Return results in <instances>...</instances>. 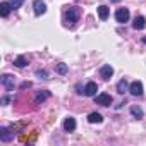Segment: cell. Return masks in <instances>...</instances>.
Wrapping results in <instances>:
<instances>
[{"label":"cell","mask_w":146,"mask_h":146,"mask_svg":"<svg viewBox=\"0 0 146 146\" xmlns=\"http://www.w3.org/2000/svg\"><path fill=\"white\" fill-rule=\"evenodd\" d=\"M79 16H81V9L79 7H67V11H65V24L69 28H72L78 23Z\"/></svg>","instance_id":"1"},{"label":"cell","mask_w":146,"mask_h":146,"mask_svg":"<svg viewBox=\"0 0 146 146\" xmlns=\"http://www.w3.org/2000/svg\"><path fill=\"white\" fill-rule=\"evenodd\" d=\"M112 102H113V98L108 93H100L98 96H95V103L96 105H102V107H110Z\"/></svg>","instance_id":"2"},{"label":"cell","mask_w":146,"mask_h":146,"mask_svg":"<svg viewBox=\"0 0 146 146\" xmlns=\"http://www.w3.org/2000/svg\"><path fill=\"white\" fill-rule=\"evenodd\" d=\"M14 134H16V131L11 127H2L0 129V139H2L4 143H9V141H12L14 139Z\"/></svg>","instance_id":"3"},{"label":"cell","mask_w":146,"mask_h":146,"mask_svg":"<svg viewBox=\"0 0 146 146\" xmlns=\"http://www.w3.org/2000/svg\"><path fill=\"white\" fill-rule=\"evenodd\" d=\"M129 93L132 95V96H143V83L141 81H134V83H131L129 84Z\"/></svg>","instance_id":"4"},{"label":"cell","mask_w":146,"mask_h":146,"mask_svg":"<svg viewBox=\"0 0 146 146\" xmlns=\"http://www.w3.org/2000/svg\"><path fill=\"white\" fill-rule=\"evenodd\" d=\"M115 19H117V23H127L129 21V9H125V7H120V9H117L115 11Z\"/></svg>","instance_id":"5"},{"label":"cell","mask_w":146,"mask_h":146,"mask_svg":"<svg viewBox=\"0 0 146 146\" xmlns=\"http://www.w3.org/2000/svg\"><path fill=\"white\" fill-rule=\"evenodd\" d=\"M2 86H4L5 90L12 91V90H14V76H12V74H4V76H2Z\"/></svg>","instance_id":"6"},{"label":"cell","mask_w":146,"mask_h":146,"mask_svg":"<svg viewBox=\"0 0 146 146\" xmlns=\"http://www.w3.org/2000/svg\"><path fill=\"white\" fill-rule=\"evenodd\" d=\"M100 76H102L105 81H108V79L113 76V67H112V65H108V64H107V65H103V67L100 69Z\"/></svg>","instance_id":"7"},{"label":"cell","mask_w":146,"mask_h":146,"mask_svg":"<svg viewBox=\"0 0 146 146\" xmlns=\"http://www.w3.org/2000/svg\"><path fill=\"white\" fill-rule=\"evenodd\" d=\"M33 9H35V14H36V16H41V14H45L46 5H45V2H41V0H35Z\"/></svg>","instance_id":"8"},{"label":"cell","mask_w":146,"mask_h":146,"mask_svg":"<svg viewBox=\"0 0 146 146\" xmlns=\"http://www.w3.org/2000/svg\"><path fill=\"white\" fill-rule=\"evenodd\" d=\"M96 91H98V86H96V83H93V81L84 86V95H86V96H95Z\"/></svg>","instance_id":"9"},{"label":"cell","mask_w":146,"mask_h":146,"mask_svg":"<svg viewBox=\"0 0 146 146\" xmlns=\"http://www.w3.org/2000/svg\"><path fill=\"white\" fill-rule=\"evenodd\" d=\"M64 129L67 131V132H72L76 129V119L74 117H67L65 120H64Z\"/></svg>","instance_id":"10"},{"label":"cell","mask_w":146,"mask_h":146,"mask_svg":"<svg viewBox=\"0 0 146 146\" xmlns=\"http://www.w3.org/2000/svg\"><path fill=\"white\" fill-rule=\"evenodd\" d=\"M50 95H52V93H50L48 90H41V91H38V93H36L35 102H36V103H41V102L48 100V98H50Z\"/></svg>","instance_id":"11"},{"label":"cell","mask_w":146,"mask_h":146,"mask_svg":"<svg viewBox=\"0 0 146 146\" xmlns=\"http://www.w3.org/2000/svg\"><path fill=\"white\" fill-rule=\"evenodd\" d=\"M144 26H146V19L143 16H136L134 17V23H132V28L134 29H143Z\"/></svg>","instance_id":"12"},{"label":"cell","mask_w":146,"mask_h":146,"mask_svg":"<svg viewBox=\"0 0 146 146\" xmlns=\"http://www.w3.org/2000/svg\"><path fill=\"white\" fill-rule=\"evenodd\" d=\"M11 4L9 2H2L0 4V14H2V17H7L9 14H11Z\"/></svg>","instance_id":"13"},{"label":"cell","mask_w":146,"mask_h":146,"mask_svg":"<svg viewBox=\"0 0 146 146\" xmlns=\"http://www.w3.org/2000/svg\"><path fill=\"white\" fill-rule=\"evenodd\" d=\"M88 122H90V124H100V122H103V117H102L100 113L93 112V113L88 115Z\"/></svg>","instance_id":"14"},{"label":"cell","mask_w":146,"mask_h":146,"mask_svg":"<svg viewBox=\"0 0 146 146\" xmlns=\"http://www.w3.org/2000/svg\"><path fill=\"white\" fill-rule=\"evenodd\" d=\"M125 91H129V86H127V81H125V79H120V81L117 83V93H120V95H124Z\"/></svg>","instance_id":"15"},{"label":"cell","mask_w":146,"mask_h":146,"mask_svg":"<svg viewBox=\"0 0 146 146\" xmlns=\"http://www.w3.org/2000/svg\"><path fill=\"white\" fill-rule=\"evenodd\" d=\"M108 14H110V11H108L107 5H100V7H98V16H100L102 21H105V19L108 17Z\"/></svg>","instance_id":"16"},{"label":"cell","mask_w":146,"mask_h":146,"mask_svg":"<svg viewBox=\"0 0 146 146\" xmlns=\"http://www.w3.org/2000/svg\"><path fill=\"white\" fill-rule=\"evenodd\" d=\"M14 65H16V67H26V65H28V58H26L24 55H19V57L14 60Z\"/></svg>","instance_id":"17"},{"label":"cell","mask_w":146,"mask_h":146,"mask_svg":"<svg viewBox=\"0 0 146 146\" xmlns=\"http://www.w3.org/2000/svg\"><path fill=\"white\" fill-rule=\"evenodd\" d=\"M131 113H132V117H136V119H143V115H144L143 110H141L139 107H136V105L131 107Z\"/></svg>","instance_id":"18"},{"label":"cell","mask_w":146,"mask_h":146,"mask_svg":"<svg viewBox=\"0 0 146 146\" xmlns=\"http://www.w3.org/2000/svg\"><path fill=\"white\" fill-rule=\"evenodd\" d=\"M67 70H69V67L65 64H57V72L58 74H67Z\"/></svg>","instance_id":"19"},{"label":"cell","mask_w":146,"mask_h":146,"mask_svg":"<svg viewBox=\"0 0 146 146\" xmlns=\"http://www.w3.org/2000/svg\"><path fill=\"white\" fill-rule=\"evenodd\" d=\"M9 4H11L12 9H19V7L24 4V0H9Z\"/></svg>","instance_id":"20"},{"label":"cell","mask_w":146,"mask_h":146,"mask_svg":"<svg viewBox=\"0 0 146 146\" xmlns=\"http://www.w3.org/2000/svg\"><path fill=\"white\" fill-rule=\"evenodd\" d=\"M36 76H38V78H43V79H48V72H46V70H38Z\"/></svg>","instance_id":"21"},{"label":"cell","mask_w":146,"mask_h":146,"mask_svg":"<svg viewBox=\"0 0 146 146\" xmlns=\"http://www.w3.org/2000/svg\"><path fill=\"white\" fill-rule=\"evenodd\" d=\"M28 88H31V83H29V81H24V83L21 84V90H28Z\"/></svg>","instance_id":"22"},{"label":"cell","mask_w":146,"mask_h":146,"mask_svg":"<svg viewBox=\"0 0 146 146\" xmlns=\"http://www.w3.org/2000/svg\"><path fill=\"white\" fill-rule=\"evenodd\" d=\"M9 102H11V98H9V96H4V98H2V105H7Z\"/></svg>","instance_id":"23"},{"label":"cell","mask_w":146,"mask_h":146,"mask_svg":"<svg viewBox=\"0 0 146 146\" xmlns=\"http://www.w3.org/2000/svg\"><path fill=\"white\" fill-rule=\"evenodd\" d=\"M143 43H144V45H146V36H143Z\"/></svg>","instance_id":"24"},{"label":"cell","mask_w":146,"mask_h":146,"mask_svg":"<svg viewBox=\"0 0 146 146\" xmlns=\"http://www.w3.org/2000/svg\"><path fill=\"white\" fill-rule=\"evenodd\" d=\"M112 2H119V0H112Z\"/></svg>","instance_id":"25"}]
</instances>
